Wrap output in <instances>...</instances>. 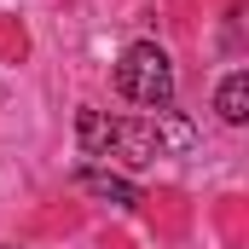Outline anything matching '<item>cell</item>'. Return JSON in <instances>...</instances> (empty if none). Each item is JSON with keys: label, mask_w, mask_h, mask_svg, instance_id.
Returning <instances> with one entry per match:
<instances>
[{"label": "cell", "mask_w": 249, "mask_h": 249, "mask_svg": "<svg viewBox=\"0 0 249 249\" xmlns=\"http://www.w3.org/2000/svg\"><path fill=\"white\" fill-rule=\"evenodd\" d=\"M191 127L174 110H151V122H110L105 110H81V151L87 157H105V151H122L127 162H157L168 151H186Z\"/></svg>", "instance_id": "1"}, {"label": "cell", "mask_w": 249, "mask_h": 249, "mask_svg": "<svg viewBox=\"0 0 249 249\" xmlns=\"http://www.w3.org/2000/svg\"><path fill=\"white\" fill-rule=\"evenodd\" d=\"M116 87H122V99H133L139 110H168L174 105V64H168V53L151 47V41L127 47L122 64H116Z\"/></svg>", "instance_id": "2"}, {"label": "cell", "mask_w": 249, "mask_h": 249, "mask_svg": "<svg viewBox=\"0 0 249 249\" xmlns=\"http://www.w3.org/2000/svg\"><path fill=\"white\" fill-rule=\"evenodd\" d=\"M75 186L87 191V197H105V203H116V209H133V203H139V191L127 186L122 174H99V168H81V174H75Z\"/></svg>", "instance_id": "3"}, {"label": "cell", "mask_w": 249, "mask_h": 249, "mask_svg": "<svg viewBox=\"0 0 249 249\" xmlns=\"http://www.w3.org/2000/svg\"><path fill=\"white\" fill-rule=\"evenodd\" d=\"M214 110H220V122H232V127H244V122H249V75H244V70H232V75L220 81Z\"/></svg>", "instance_id": "4"}]
</instances>
